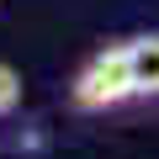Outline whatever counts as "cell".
Returning <instances> with one entry per match:
<instances>
[{"instance_id":"obj_1","label":"cell","mask_w":159,"mask_h":159,"mask_svg":"<svg viewBox=\"0 0 159 159\" xmlns=\"http://www.w3.org/2000/svg\"><path fill=\"white\" fill-rule=\"evenodd\" d=\"M69 96H74L80 111H111L127 96H138L133 90V69H127V43H111V48L90 53L85 69L74 74V90Z\"/></svg>"},{"instance_id":"obj_2","label":"cell","mask_w":159,"mask_h":159,"mask_svg":"<svg viewBox=\"0 0 159 159\" xmlns=\"http://www.w3.org/2000/svg\"><path fill=\"white\" fill-rule=\"evenodd\" d=\"M127 69H133V90L159 96V32L127 37Z\"/></svg>"},{"instance_id":"obj_3","label":"cell","mask_w":159,"mask_h":159,"mask_svg":"<svg viewBox=\"0 0 159 159\" xmlns=\"http://www.w3.org/2000/svg\"><path fill=\"white\" fill-rule=\"evenodd\" d=\"M16 106H21V74L0 58V117H11Z\"/></svg>"}]
</instances>
